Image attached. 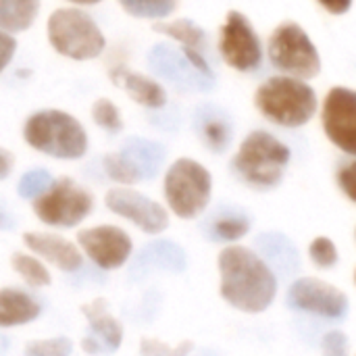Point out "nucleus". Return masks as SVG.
Here are the masks:
<instances>
[{
  "instance_id": "1",
  "label": "nucleus",
  "mask_w": 356,
  "mask_h": 356,
  "mask_svg": "<svg viewBox=\"0 0 356 356\" xmlns=\"http://www.w3.org/2000/svg\"><path fill=\"white\" fill-rule=\"evenodd\" d=\"M219 296L244 315L265 313L277 298L280 282L267 259L244 244H227L217 254Z\"/></svg>"
},
{
  "instance_id": "2",
  "label": "nucleus",
  "mask_w": 356,
  "mask_h": 356,
  "mask_svg": "<svg viewBox=\"0 0 356 356\" xmlns=\"http://www.w3.org/2000/svg\"><path fill=\"white\" fill-rule=\"evenodd\" d=\"M290 161L292 150L286 142L265 129H254L232 156V171L248 188L269 192L284 181Z\"/></svg>"
},
{
  "instance_id": "3",
  "label": "nucleus",
  "mask_w": 356,
  "mask_h": 356,
  "mask_svg": "<svg viewBox=\"0 0 356 356\" xmlns=\"http://www.w3.org/2000/svg\"><path fill=\"white\" fill-rule=\"evenodd\" d=\"M257 111L273 125L298 129L317 115L319 98L311 83L290 75H273L254 92Z\"/></svg>"
},
{
  "instance_id": "4",
  "label": "nucleus",
  "mask_w": 356,
  "mask_h": 356,
  "mask_svg": "<svg viewBox=\"0 0 356 356\" xmlns=\"http://www.w3.org/2000/svg\"><path fill=\"white\" fill-rule=\"evenodd\" d=\"M23 140L33 150L58 159L77 161L88 152L86 127L71 115L58 108H42L27 117Z\"/></svg>"
},
{
  "instance_id": "5",
  "label": "nucleus",
  "mask_w": 356,
  "mask_h": 356,
  "mask_svg": "<svg viewBox=\"0 0 356 356\" xmlns=\"http://www.w3.org/2000/svg\"><path fill=\"white\" fill-rule=\"evenodd\" d=\"M163 196L167 209L184 221L200 217L213 196V175L196 159L181 156L173 161L163 179Z\"/></svg>"
},
{
  "instance_id": "6",
  "label": "nucleus",
  "mask_w": 356,
  "mask_h": 356,
  "mask_svg": "<svg viewBox=\"0 0 356 356\" xmlns=\"http://www.w3.org/2000/svg\"><path fill=\"white\" fill-rule=\"evenodd\" d=\"M50 46L71 60L98 58L106 48V38L98 23L81 8H56L46 23Z\"/></svg>"
},
{
  "instance_id": "7",
  "label": "nucleus",
  "mask_w": 356,
  "mask_h": 356,
  "mask_svg": "<svg viewBox=\"0 0 356 356\" xmlns=\"http://www.w3.org/2000/svg\"><path fill=\"white\" fill-rule=\"evenodd\" d=\"M267 56L282 75L309 81L321 73L319 50L296 21H284L271 31L267 40Z\"/></svg>"
},
{
  "instance_id": "8",
  "label": "nucleus",
  "mask_w": 356,
  "mask_h": 356,
  "mask_svg": "<svg viewBox=\"0 0 356 356\" xmlns=\"http://www.w3.org/2000/svg\"><path fill=\"white\" fill-rule=\"evenodd\" d=\"M31 209L44 225L54 229H73L90 217L94 196L75 179L58 177L42 196L31 200Z\"/></svg>"
},
{
  "instance_id": "9",
  "label": "nucleus",
  "mask_w": 356,
  "mask_h": 356,
  "mask_svg": "<svg viewBox=\"0 0 356 356\" xmlns=\"http://www.w3.org/2000/svg\"><path fill=\"white\" fill-rule=\"evenodd\" d=\"M263 44L252 21L242 10H229L219 29V54L240 73H252L263 65Z\"/></svg>"
},
{
  "instance_id": "10",
  "label": "nucleus",
  "mask_w": 356,
  "mask_h": 356,
  "mask_svg": "<svg viewBox=\"0 0 356 356\" xmlns=\"http://www.w3.org/2000/svg\"><path fill=\"white\" fill-rule=\"evenodd\" d=\"M286 302L294 311L332 321L344 319L350 309V300L342 288L313 275L294 280L288 288Z\"/></svg>"
},
{
  "instance_id": "11",
  "label": "nucleus",
  "mask_w": 356,
  "mask_h": 356,
  "mask_svg": "<svg viewBox=\"0 0 356 356\" xmlns=\"http://www.w3.org/2000/svg\"><path fill=\"white\" fill-rule=\"evenodd\" d=\"M104 207L148 236H159L169 227V211L161 202L129 186L111 188L104 194Z\"/></svg>"
},
{
  "instance_id": "12",
  "label": "nucleus",
  "mask_w": 356,
  "mask_h": 356,
  "mask_svg": "<svg viewBox=\"0 0 356 356\" xmlns=\"http://www.w3.org/2000/svg\"><path fill=\"white\" fill-rule=\"evenodd\" d=\"M77 246L102 271H117L127 265L134 254L131 236L117 225L102 223L86 227L77 234Z\"/></svg>"
},
{
  "instance_id": "13",
  "label": "nucleus",
  "mask_w": 356,
  "mask_h": 356,
  "mask_svg": "<svg viewBox=\"0 0 356 356\" xmlns=\"http://www.w3.org/2000/svg\"><path fill=\"white\" fill-rule=\"evenodd\" d=\"M321 125L338 150L356 159V90L336 86L327 92L321 108Z\"/></svg>"
},
{
  "instance_id": "14",
  "label": "nucleus",
  "mask_w": 356,
  "mask_h": 356,
  "mask_svg": "<svg viewBox=\"0 0 356 356\" xmlns=\"http://www.w3.org/2000/svg\"><path fill=\"white\" fill-rule=\"evenodd\" d=\"M81 315L88 321V334L81 340V350L90 356L113 355L121 348L125 332L121 321L111 313L104 298H94L81 307Z\"/></svg>"
},
{
  "instance_id": "15",
  "label": "nucleus",
  "mask_w": 356,
  "mask_h": 356,
  "mask_svg": "<svg viewBox=\"0 0 356 356\" xmlns=\"http://www.w3.org/2000/svg\"><path fill=\"white\" fill-rule=\"evenodd\" d=\"M25 248L40 257L44 263L56 267L63 273H75L83 265V252L77 242L50 232H25L21 236Z\"/></svg>"
},
{
  "instance_id": "16",
  "label": "nucleus",
  "mask_w": 356,
  "mask_h": 356,
  "mask_svg": "<svg viewBox=\"0 0 356 356\" xmlns=\"http://www.w3.org/2000/svg\"><path fill=\"white\" fill-rule=\"evenodd\" d=\"M111 79L115 86L125 90L134 98V102H138L146 108H163L167 104L165 88L156 79H152L144 73H136L125 67H115L111 71Z\"/></svg>"
},
{
  "instance_id": "17",
  "label": "nucleus",
  "mask_w": 356,
  "mask_h": 356,
  "mask_svg": "<svg viewBox=\"0 0 356 356\" xmlns=\"http://www.w3.org/2000/svg\"><path fill=\"white\" fill-rule=\"evenodd\" d=\"M42 313L40 302L21 288H0V330L23 327L35 321Z\"/></svg>"
},
{
  "instance_id": "18",
  "label": "nucleus",
  "mask_w": 356,
  "mask_h": 356,
  "mask_svg": "<svg viewBox=\"0 0 356 356\" xmlns=\"http://www.w3.org/2000/svg\"><path fill=\"white\" fill-rule=\"evenodd\" d=\"M196 131H198V138L202 140V144L215 154L225 152L234 138L229 119L223 113L215 111L213 106H202L196 113Z\"/></svg>"
},
{
  "instance_id": "19",
  "label": "nucleus",
  "mask_w": 356,
  "mask_h": 356,
  "mask_svg": "<svg viewBox=\"0 0 356 356\" xmlns=\"http://www.w3.org/2000/svg\"><path fill=\"white\" fill-rule=\"evenodd\" d=\"M121 154L138 169V173L144 181V179L156 177L167 152L159 142H152L146 138H129L121 146Z\"/></svg>"
},
{
  "instance_id": "20",
  "label": "nucleus",
  "mask_w": 356,
  "mask_h": 356,
  "mask_svg": "<svg viewBox=\"0 0 356 356\" xmlns=\"http://www.w3.org/2000/svg\"><path fill=\"white\" fill-rule=\"evenodd\" d=\"M40 13V0H0V29L8 33L25 31Z\"/></svg>"
},
{
  "instance_id": "21",
  "label": "nucleus",
  "mask_w": 356,
  "mask_h": 356,
  "mask_svg": "<svg viewBox=\"0 0 356 356\" xmlns=\"http://www.w3.org/2000/svg\"><path fill=\"white\" fill-rule=\"evenodd\" d=\"M152 27H154V31L171 38L173 42H177L184 48L204 50L207 33L192 19H163V21H154Z\"/></svg>"
},
{
  "instance_id": "22",
  "label": "nucleus",
  "mask_w": 356,
  "mask_h": 356,
  "mask_svg": "<svg viewBox=\"0 0 356 356\" xmlns=\"http://www.w3.org/2000/svg\"><path fill=\"white\" fill-rule=\"evenodd\" d=\"M138 265H150V267H159V269L177 273V271H184V267H186V254L177 244L159 240V242L148 244L140 252Z\"/></svg>"
},
{
  "instance_id": "23",
  "label": "nucleus",
  "mask_w": 356,
  "mask_h": 356,
  "mask_svg": "<svg viewBox=\"0 0 356 356\" xmlns=\"http://www.w3.org/2000/svg\"><path fill=\"white\" fill-rule=\"evenodd\" d=\"M10 269L33 290H42L52 284V275H50L46 263L31 252H13Z\"/></svg>"
},
{
  "instance_id": "24",
  "label": "nucleus",
  "mask_w": 356,
  "mask_h": 356,
  "mask_svg": "<svg viewBox=\"0 0 356 356\" xmlns=\"http://www.w3.org/2000/svg\"><path fill=\"white\" fill-rule=\"evenodd\" d=\"M250 219L244 215V213H223V215H217L211 223V236L219 242H225V244H236L240 240H244L248 234H250Z\"/></svg>"
},
{
  "instance_id": "25",
  "label": "nucleus",
  "mask_w": 356,
  "mask_h": 356,
  "mask_svg": "<svg viewBox=\"0 0 356 356\" xmlns=\"http://www.w3.org/2000/svg\"><path fill=\"white\" fill-rule=\"evenodd\" d=\"M119 4L127 15L150 21H163L177 8V0H119Z\"/></svg>"
},
{
  "instance_id": "26",
  "label": "nucleus",
  "mask_w": 356,
  "mask_h": 356,
  "mask_svg": "<svg viewBox=\"0 0 356 356\" xmlns=\"http://www.w3.org/2000/svg\"><path fill=\"white\" fill-rule=\"evenodd\" d=\"M102 169H104L106 177L113 179V181L119 184V186H129V188H131V186H136V184L142 181L138 169L121 154V150H119V152L106 154V156L102 159Z\"/></svg>"
},
{
  "instance_id": "27",
  "label": "nucleus",
  "mask_w": 356,
  "mask_h": 356,
  "mask_svg": "<svg viewBox=\"0 0 356 356\" xmlns=\"http://www.w3.org/2000/svg\"><path fill=\"white\" fill-rule=\"evenodd\" d=\"M309 261L317 269L330 271L340 263V250H338L336 242L330 236H317L309 244Z\"/></svg>"
},
{
  "instance_id": "28",
  "label": "nucleus",
  "mask_w": 356,
  "mask_h": 356,
  "mask_svg": "<svg viewBox=\"0 0 356 356\" xmlns=\"http://www.w3.org/2000/svg\"><path fill=\"white\" fill-rule=\"evenodd\" d=\"M92 121L108 131V134H119L123 129V117H121V111L119 106L108 100V98H98L94 104H92Z\"/></svg>"
},
{
  "instance_id": "29",
  "label": "nucleus",
  "mask_w": 356,
  "mask_h": 356,
  "mask_svg": "<svg viewBox=\"0 0 356 356\" xmlns=\"http://www.w3.org/2000/svg\"><path fill=\"white\" fill-rule=\"evenodd\" d=\"M73 355V340L67 336L31 340L25 344L23 356H71Z\"/></svg>"
},
{
  "instance_id": "30",
  "label": "nucleus",
  "mask_w": 356,
  "mask_h": 356,
  "mask_svg": "<svg viewBox=\"0 0 356 356\" xmlns=\"http://www.w3.org/2000/svg\"><path fill=\"white\" fill-rule=\"evenodd\" d=\"M52 175L46 169H31L25 171L17 184V194L25 200H35L38 196H42L50 186H52Z\"/></svg>"
},
{
  "instance_id": "31",
  "label": "nucleus",
  "mask_w": 356,
  "mask_h": 356,
  "mask_svg": "<svg viewBox=\"0 0 356 356\" xmlns=\"http://www.w3.org/2000/svg\"><path fill=\"white\" fill-rule=\"evenodd\" d=\"M194 350L192 340H181L177 344H167L156 338L140 340V356H190Z\"/></svg>"
},
{
  "instance_id": "32",
  "label": "nucleus",
  "mask_w": 356,
  "mask_h": 356,
  "mask_svg": "<svg viewBox=\"0 0 356 356\" xmlns=\"http://www.w3.org/2000/svg\"><path fill=\"white\" fill-rule=\"evenodd\" d=\"M321 356H350V340L342 330H332L321 338Z\"/></svg>"
},
{
  "instance_id": "33",
  "label": "nucleus",
  "mask_w": 356,
  "mask_h": 356,
  "mask_svg": "<svg viewBox=\"0 0 356 356\" xmlns=\"http://www.w3.org/2000/svg\"><path fill=\"white\" fill-rule=\"evenodd\" d=\"M336 184L340 188V192L356 204V159H350L346 163H342L336 171Z\"/></svg>"
},
{
  "instance_id": "34",
  "label": "nucleus",
  "mask_w": 356,
  "mask_h": 356,
  "mask_svg": "<svg viewBox=\"0 0 356 356\" xmlns=\"http://www.w3.org/2000/svg\"><path fill=\"white\" fill-rule=\"evenodd\" d=\"M15 52H17V40L8 31L0 29V73L8 67Z\"/></svg>"
},
{
  "instance_id": "35",
  "label": "nucleus",
  "mask_w": 356,
  "mask_h": 356,
  "mask_svg": "<svg viewBox=\"0 0 356 356\" xmlns=\"http://www.w3.org/2000/svg\"><path fill=\"white\" fill-rule=\"evenodd\" d=\"M330 15H344L350 10L353 0H317Z\"/></svg>"
},
{
  "instance_id": "36",
  "label": "nucleus",
  "mask_w": 356,
  "mask_h": 356,
  "mask_svg": "<svg viewBox=\"0 0 356 356\" xmlns=\"http://www.w3.org/2000/svg\"><path fill=\"white\" fill-rule=\"evenodd\" d=\"M13 167H15V156L6 148L0 146V179H6L10 175Z\"/></svg>"
},
{
  "instance_id": "37",
  "label": "nucleus",
  "mask_w": 356,
  "mask_h": 356,
  "mask_svg": "<svg viewBox=\"0 0 356 356\" xmlns=\"http://www.w3.org/2000/svg\"><path fill=\"white\" fill-rule=\"evenodd\" d=\"M6 350H8V338L6 336H0V356L6 355Z\"/></svg>"
},
{
  "instance_id": "38",
  "label": "nucleus",
  "mask_w": 356,
  "mask_h": 356,
  "mask_svg": "<svg viewBox=\"0 0 356 356\" xmlns=\"http://www.w3.org/2000/svg\"><path fill=\"white\" fill-rule=\"evenodd\" d=\"M69 2H73V4H81V6H90V4H98V2H102V0H69Z\"/></svg>"
},
{
  "instance_id": "39",
  "label": "nucleus",
  "mask_w": 356,
  "mask_h": 356,
  "mask_svg": "<svg viewBox=\"0 0 356 356\" xmlns=\"http://www.w3.org/2000/svg\"><path fill=\"white\" fill-rule=\"evenodd\" d=\"M353 282H355V286H356V267H355V273H353Z\"/></svg>"
},
{
  "instance_id": "40",
  "label": "nucleus",
  "mask_w": 356,
  "mask_h": 356,
  "mask_svg": "<svg viewBox=\"0 0 356 356\" xmlns=\"http://www.w3.org/2000/svg\"><path fill=\"white\" fill-rule=\"evenodd\" d=\"M355 242H356V227H355Z\"/></svg>"
},
{
  "instance_id": "41",
  "label": "nucleus",
  "mask_w": 356,
  "mask_h": 356,
  "mask_svg": "<svg viewBox=\"0 0 356 356\" xmlns=\"http://www.w3.org/2000/svg\"><path fill=\"white\" fill-rule=\"evenodd\" d=\"M355 356H356V355H355Z\"/></svg>"
}]
</instances>
